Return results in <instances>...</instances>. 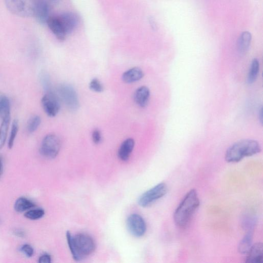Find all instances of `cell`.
<instances>
[{
  "instance_id": "6da1fadb",
  "label": "cell",
  "mask_w": 263,
  "mask_h": 263,
  "mask_svg": "<svg viewBox=\"0 0 263 263\" xmlns=\"http://www.w3.org/2000/svg\"><path fill=\"white\" fill-rule=\"evenodd\" d=\"M200 205L197 191L195 189L189 191L175 211L174 220L176 225L182 229L188 227Z\"/></svg>"
},
{
  "instance_id": "7a4b0ae2",
  "label": "cell",
  "mask_w": 263,
  "mask_h": 263,
  "mask_svg": "<svg viewBox=\"0 0 263 263\" xmlns=\"http://www.w3.org/2000/svg\"><path fill=\"white\" fill-rule=\"evenodd\" d=\"M66 239L71 253L76 261L92 254L96 249L93 239L86 234L79 233L73 236L67 232Z\"/></svg>"
},
{
  "instance_id": "3957f363",
  "label": "cell",
  "mask_w": 263,
  "mask_h": 263,
  "mask_svg": "<svg viewBox=\"0 0 263 263\" xmlns=\"http://www.w3.org/2000/svg\"><path fill=\"white\" fill-rule=\"evenodd\" d=\"M261 150V146L257 141L243 139L233 143L226 151L225 158L228 162H238L246 157L260 153Z\"/></svg>"
},
{
  "instance_id": "277c9868",
  "label": "cell",
  "mask_w": 263,
  "mask_h": 263,
  "mask_svg": "<svg viewBox=\"0 0 263 263\" xmlns=\"http://www.w3.org/2000/svg\"><path fill=\"white\" fill-rule=\"evenodd\" d=\"M9 11L13 14L24 18L34 16V0H4Z\"/></svg>"
},
{
  "instance_id": "5b68a950",
  "label": "cell",
  "mask_w": 263,
  "mask_h": 263,
  "mask_svg": "<svg viewBox=\"0 0 263 263\" xmlns=\"http://www.w3.org/2000/svg\"><path fill=\"white\" fill-rule=\"evenodd\" d=\"M61 148V141L54 134H48L43 139L39 151L40 154L48 159H53L58 155Z\"/></svg>"
},
{
  "instance_id": "8992f818",
  "label": "cell",
  "mask_w": 263,
  "mask_h": 263,
  "mask_svg": "<svg viewBox=\"0 0 263 263\" xmlns=\"http://www.w3.org/2000/svg\"><path fill=\"white\" fill-rule=\"evenodd\" d=\"M168 193V187L161 183L146 191L139 198L138 203L142 207H147L164 197Z\"/></svg>"
},
{
  "instance_id": "52a82bcc",
  "label": "cell",
  "mask_w": 263,
  "mask_h": 263,
  "mask_svg": "<svg viewBox=\"0 0 263 263\" xmlns=\"http://www.w3.org/2000/svg\"><path fill=\"white\" fill-rule=\"evenodd\" d=\"M59 97L66 107L71 111H76L79 108V102L75 89L68 84H60L58 88Z\"/></svg>"
},
{
  "instance_id": "ba28073f",
  "label": "cell",
  "mask_w": 263,
  "mask_h": 263,
  "mask_svg": "<svg viewBox=\"0 0 263 263\" xmlns=\"http://www.w3.org/2000/svg\"><path fill=\"white\" fill-rule=\"evenodd\" d=\"M41 105L44 112L51 117L59 113L61 105L59 96L52 91L46 92L41 100Z\"/></svg>"
},
{
  "instance_id": "9c48e42d",
  "label": "cell",
  "mask_w": 263,
  "mask_h": 263,
  "mask_svg": "<svg viewBox=\"0 0 263 263\" xmlns=\"http://www.w3.org/2000/svg\"><path fill=\"white\" fill-rule=\"evenodd\" d=\"M128 229L133 236L140 237L144 235L147 226L144 220L137 214H133L128 218L127 222Z\"/></svg>"
},
{
  "instance_id": "30bf717a",
  "label": "cell",
  "mask_w": 263,
  "mask_h": 263,
  "mask_svg": "<svg viewBox=\"0 0 263 263\" xmlns=\"http://www.w3.org/2000/svg\"><path fill=\"white\" fill-rule=\"evenodd\" d=\"M58 18L67 35L72 33L79 25V16L74 13H64Z\"/></svg>"
},
{
  "instance_id": "8fae6325",
  "label": "cell",
  "mask_w": 263,
  "mask_h": 263,
  "mask_svg": "<svg viewBox=\"0 0 263 263\" xmlns=\"http://www.w3.org/2000/svg\"><path fill=\"white\" fill-rule=\"evenodd\" d=\"M50 6L46 0H37L35 2L33 16L40 25L46 24L50 17Z\"/></svg>"
},
{
  "instance_id": "7c38bea8",
  "label": "cell",
  "mask_w": 263,
  "mask_h": 263,
  "mask_svg": "<svg viewBox=\"0 0 263 263\" xmlns=\"http://www.w3.org/2000/svg\"><path fill=\"white\" fill-rule=\"evenodd\" d=\"M46 24L58 40L63 41L65 40L67 35L58 16H50Z\"/></svg>"
},
{
  "instance_id": "4fadbf2b",
  "label": "cell",
  "mask_w": 263,
  "mask_h": 263,
  "mask_svg": "<svg viewBox=\"0 0 263 263\" xmlns=\"http://www.w3.org/2000/svg\"><path fill=\"white\" fill-rule=\"evenodd\" d=\"M245 262L247 263L263 262V245L261 243H256L252 245L246 253Z\"/></svg>"
},
{
  "instance_id": "5bb4252c",
  "label": "cell",
  "mask_w": 263,
  "mask_h": 263,
  "mask_svg": "<svg viewBox=\"0 0 263 263\" xmlns=\"http://www.w3.org/2000/svg\"><path fill=\"white\" fill-rule=\"evenodd\" d=\"M150 97L149 89L146 86H142L135 91L134 99L136 104L141 108L146 107L149 103Z\"/></svg>"
},
{
  "instance_id": "9a60e30c",
  "label": "cell",
  "mask_w": 263,
  "mask_h": 263,
  "mask_svg": "<svg viewBox=\"0 0 263 263\" xmlns=\"http://www.w3.org/2000/svg\"><path fill=\"white\" fill-rule=\"evenodd\" d=\"M135 146V141L132 138L125 140L119 148L118 156L123 161L128 160Z\"/></svg>"
},
{
  "instance_id": "2e32d148",
  "label": "cell",
  "mask_w": 263,
  "mask_h": 263,
  "mask_svg": "<svg viewBox=\"0 0 263 263\" xmlns=\"http://www.w3.org/2000/svg\"><path fill=\"white\" fill-rule=\"evenodd\" d=\"M143 76L144 74L140 68L133 67L125 71L122 79L127 83H132L139 81Z\"/></svg>"
},
{
  "instance_id": "e0dca14e",
  "label": "cell",
  "mask_w": 263,
  "mask_h": 263,
  "mask_svg": "<svg viewBox=\"0 0 263 263\" xmlns=\"http://www.w3.org/2000/svg\"><path fill=\"white\" fill-rule=\"evenodd\" d=\"M251 39V34L249 32L246 31L241 34L237 42V50L239 52L244 54L248 50Z\"/></svg>"
},
{
  "instance_id": "ac0fdd59",
  "label": "cell",
  "mask_w": 263,
  "mask_h": 263,
  "mask_svg": "<svg viewBox=\"0 0 263 263\" xmlns=\"http://www.w3.org/2000/svg\"><path fill=\"white\" fill-rule=\"evenodd\" d=\"M35 207V205L32 201L25 197L18 198L14 205L15 210L18 213L27 212Z\"/></svg>"
},
{
  "instance_id": "d6986e66",
  "label": "cell",
  "mask_w": 263,
  "mask_h": 263,
  "mask_svg": "<svg viewBox=\"0 0 263 263\" xmlns=\"http://www.w3.org/2000/svg\"><path fill=\"white\" fill-rule=\"evenodd\" d=\"M252 231L249 230L239 244L238 250L241 254H246L252 245L253 232Z\"/></svg>"
},
{
  "instance_id": "ffe728a7",
  "label": "cell",
  "mask_w": 263,
  "mask_h": 263,
  "mask_svg": "<svg viewBox=\"0 0 263 263\" xmlns=\"http://www.w3.org/2000/svg\"><path fill=\"white\" fill-rule=\"evenodd\" d=\"M11 118L2 119V123L0 125V150L2 149L6 142L9 129L11 123Z\"/></svg>"
},
{
  "instance_id": "44dd1931",
  "label": "cell",
  "mask_w": 263,
  "mask_h": 263,
  "mask_svg": "<svg viewBox=\"0 0 263 263\" xmlns=\"http://www.w3.org/2000/svg\"><path fill=\"white\" fill-rule=\"evenodd\" d=\"M259 71V62L258 59H253L250 64L247 81L249 84H252L256 80Z\"/></svg>"
},
{
  "instance_id": "7402d4cb",
  "label": "cell",
  "mask_w": 263,
  "mask_h": 263,
  "mask_svg": "<svg viewBox=\"0 0 263 263\" xmlns=\"http://www.w3.org/2000/svg\"><path fill=\"white\" fill-rule=\"evenodd\" d=\"M19 129V124L18 119H16L13 122L10 137L8 141V148H13Z\"/></svg>"
},
{
  "instance_id": "603a6c76",
  "label": "cell",
  "mask_w": 263,
  "mask_h": 263,
  "mask_svg": "<svg viewBox=\"0 0 263 263\" xmlns=\"http://www.w3.org/2000/svg\"><path fill=\"white\" fill-rule=\"evenodd\" d=\"M45 215V211L41 208L30 209L25 213V217L31 220H38L42 218Z\"/></svg>"
},
{
  "instance_id": "cb8c5ba5",
  "label": "cell",
  "mask_w": 263,
  "mask_h": 263,
  "mask_svg": "<svg viewBox=\"0 0 263 263\" xmlns=\"http://www.w3.org/2000/svg\"><path fill=\"white\" fill-rule=\"evenodd\" d=\"M41 123V119L38 115H34L31 117L28 122L27 130L30 133L36 132Z\"/></svg>"
},
{
  "instance_id": "d4e9b609",
  "label": "cell",
  "mask_w": 263,
  "mask_h": 263,
  "mask_svg": "<svg viewBox=\"0 0 263 263\" xmlns=\"http://www.w3.org/2000/svg\"><path fill=\"white\" fill-rule=\"evenodd\" d=\"M90 89L97 93H102L104 90V87L101 82L98 78L93 79L89 84Z\"/></svg>"
},
{
  "instance_id": "484cf974",
  "label": "cell",
  "mask_w": 263,
  "mask_h": 263,
  "mask_svg": "<svg viewBox=\"0 0 263 263\" xmlns=\"http://www.w3.org/2000/svg\"><path fill=\"white\" fill-rule=\"evenodd\" d=\"M41 82L43 85L44 89L46 91H50L51 90V81L50 79L46 73H42L41 75Z\"/></svg>"
},
{
  "instance_id": "4316f807",
  "label": "cell",
  "mask_w": 263,
  "mask_h": 263,
  "mask_svg": "<svg viewBox=\"0 0 263 263\" xmlns=\"http://www.w3.org/2000/svg\"><path fill=\"white\" fill-rule=\"evenodd\" d=\"M20 251L28 257H31L34 254L33 247L29 244H25L20 247Z\"/></svg>"
},
{
  "instance_id": "83f0119b",
  "label": "cell",
  "mask_w": 263,
  "mask_h": 263,
  "mask_svg": "<svg viewBox=\"0 0 263 263\" xmlns=\"http://www.w3.org/2000/svg\"><path fill=\"white\" fill-rule=\"evenodd\" d=\"M92 139L95 144H99L102 140V135L99 129H95L92 133Z\"/></svg>"
},
{
  "instance_id": "f1b7e54d",
  "label": "cell",
  "mask_w": 263,
  "mask_h": 263,
  "mask_svg": "<svg viewBox=\"0 0 263 263\" xmlns=\"http://www.w3.org/2000/svg\"><path fill=\"white\" fill-rule=\"evenodd\" d=\"M51 261V256L48 254H42L39 258V262L40 263H50Z\"/></svg>"
},
{
  "instance_id": "f546056e",
  "label": "cell",
  "mask_w": 263,
  "mask_h": 263,
  "mask_svg": "<svg viewBox=\"0 0 263 263\" xmlns=\"http://www.w3.org/2000/svg\"><path fill=\"white\" fill-rule=\"evenodd\" d=\"M13 233L16 236L19 237H25L26 235V233L25 231L20 229H16L13 231Z\"/></svg>"
},
{
  "instance_id": "4dcf8cb0",
  "label": "cell",
  "mask_w": 263,
  "mask_h": 263,
  "mask_svg": "<svg viewBox=\"0 0 263 263\" xmlns=\"http://www.w3.org/2000/svg\"><path fill=\"white\" fill-rule=\"evenodd\" d=\"M5 97V94L3 92H0V114H1Z\"/></svg>"
},
{
  "instance_id": "1f68e13d",
  "label": "cell",
  "mask_w": 263,
  "mask_h": 263,
  "mask_svg": "<svg viewBox=\"0 0 263 263\" xmlns=\"http://www.w3.org/2000/svg\"><path fill=\"white\" fill-rule=\"evenodd\" d=\"M46 1L51 6L59 4L61 0H46Z\"/></svg>"
},
{
  "instance_id": "d6a6232c",
  "label": "cell",
  "mask_w": 263,
  "mask_h": 263,
  "mask_svg": "<svg viewBox=\"0 0 263 263\" xmlns=\"http://www.w3.org/2000/svg\"><path fill=\"white\" fill-rule=\"evenodd\" d=\"M4 172V163L3 160L1 157H0V178H2Z\"/></svg>"
},
{
  "instance_id": "836d02e7",
  "label": "cell",
  "mask_w": 263,
  "mask_h": 263,
  "mask_svg": "<svg viewBox=\"0 0 263 263\" xmlns=\"http://www.w3.org/2000/svg\"><path fill=\"white\" fill-rule=\"evenodd\" d=\"M258 118L260 122L262 124V108L260 109L258 113Z\"/></svg>"
}]
</instances>
